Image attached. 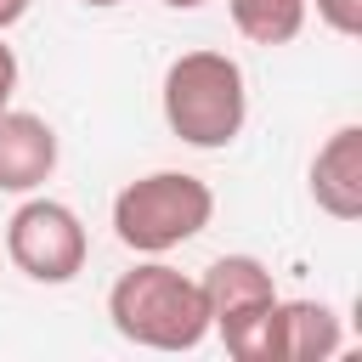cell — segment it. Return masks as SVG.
Listing matches in <instances>:
<instances>
[{"label": "cell", "mask_w": 362, "mask_h": 362, "mask_svg": "<svg viewBox=\"0 0 362 362\" xmlns=\"http://www.w3.org/2000/svg\"><path fill=\"white\" fill-rule=\"evenodd\" d=\"M107 322L141 351H198L209 339V305L198 277L175 272L164 255H141L107 288Z\"/></svg>", "instance_id": "6da1fadb"}, {"label": "cell", "mask_w": 362, "mask_h": 362, "mask_svg": "<svg viewBox=\"0 0 362 362\" xmlns=\"http://www.w3.org/2000/svg\"><path fill=\"white\" fill-rule=\"evenodd\" d=\"M158 107H164V124L170 136H181L187 147L198 153H221L243 136L249 124V79H243V62L226 57V51H181L170 68H164V85H158Z\"/></svg>", "instance_id": "7a4b0ae2"}, {"label": "cell", "mask_w": 362, "mask_h": 362, "mask_svg": "<svg viewBox=\"0 0 362 362\" xmlns=\"http://www.w3.org/2000/svg\"><path fill=\"white\" fill-rule=\"evenodd\" d=\"M215 221V192L192 170H147L113 192V238L130 255H170Z\"/></svg>", "instance_id": "3957f363"}, {"label": "cell", "mask_w": 362, "mask_h": 362, "mask_svg": "<svg viewBox=\"0 0 362 362\" xmlns=\"http://www.w3.org/2000/svg\"><path fill=\"white\" fill-rule=\"evenodd\" d=\"M198 288L209 305V334H221L226 356L272 362V305H277L272 266L255 255H221L204 266Z\"/></svg>", "instance_id": "277c9868"}, {"label": "cell", "mask_w": 362, "mask_h": 362, "mask_svg": "<svg viewBox=\"0 0 362 362\" xmlns=\"http://www.w3.org/2000/svg\"><path fill=\"white\" fill-rule=\"evenodd\" d=\"M6 260L28 277V283H74L90 260V232L79 221L74 204L62 198H34L23 192V204L6 221Z\"/></svg>", "instance_id": "5b68a950"}, {"label": "cell", "mask_w": 362, "mask_h": 362, "mask_svg": "<svg viewBox=\"0 0 362 362\" xmlns=\"http://www.w3.org/2000/svg\"><path fill=\"white\" fill-rule=\"evenodd\" d=\"M62 141L51 130V119L28 113V107H6L0 113V192H40L57 175Z\"/></svg>", "instance_id": "8992f818"}, {"label": "cell", "mask_w": 362, "mask_h": 362, "mask_svg": "<svg viewBox=\"0 0 362 362\" xmlns=\"http://www.w3.org/2000/svg\"><path fill=\"white\" fill-rule=\"evenodd\" d=\"M311 198L328 221H362V124H339L317 147Z\"/></svg>", "instance_id": "52a82bcc"}, {"label": "cell", "mask_w": 362, "mask_h": 362, "mask_svg": "<svg viewBox=\"0 0 362 362\" xmlns=\"http://www.w3.org/2000/svg\"><path fill=\"white\" fill-rule=\"evenodd\" d=\"M345 345L339 311L322 300H283L272 305V362H328Z\"/></svg>", "instance_id": "ba28073f"}, {"label": "cell", "mask_w": 362, "mask_h": 362, "mask_svg": "<svg viewBox=\"0 0 362 362\" xmlns=\"http://www.w3.org/2000/svg\"><path fill=\"white\" fill-rule=\"evenodd\" d=\"M226 11L249 45H288L305 28L311 0H226Z\"/></svg>", "instance_id": "9c48e42d"}, {"label": "cell", "mask_w": 362, "mask_h": 362, "mask_svg": "<svg viewBox=\"0 0 362 362\" xmlns=\"http://www.w3.org/2000/svg\"><path fill=\"white\" fill-rule=\"evenodd\" d=\"M317 6V23L339 40H356L362 34V0H311Z\"/></svg>", "instance_id": "30bf717a"}, {"label": "cell", "mask_w": 362, "mask_h": 362, "mask_svg": "<svg viewBox=\"0 0 362 362\" xmlns=\"http://www.w3.org/2000/svg\"><path fill=\"white\" fill-rule=\"evenodd\" d=\"M17 74H23V68H17V51H11L6 34H0V113H6L11 96H17Z\"/></svg>", "instance_id": "8fae6325"}, {"label": "cell", "mask_w": 362, "mask_h": 362, "mask_svg": "<svg viewBox=\"0 0 362 362\" xmlns=\"http://www.w3.org/2000/svg\"><path fill=\"white\" fill-rule=\"evenodd\" d=\"M28 6H34V0H0V34H6V28H17V23L28 17Z\"/></svg>", "instance_id": "7c38bea8"}, {"label": "cell", "mask_w": 362, "mask_h": 362, "mask_svg": "<svg viewBox=\"0 0 362 362\" xmlns=\"http://www.w3.org/2000/svg\"><path fill=\"white\" fill-rule=\"evenodd\" d=\"M170 11H198V6H209V0H164Z\"/></svg>", "instance_id": "4fadbf2b"}, {"label": "cell", "mask_w": 362, "mask_h": 362, "mask_svg": "<svg viewBox=\"0 0 362 362\" xmlns=\"http://www.w3.org/2000/svg\"><path fill=\"white\" fill-rule=\"evenodd\" d=\"M79 6H90V11H107V6H119V0H79Z\"/></svg>", "instance_id": "5bb4252c"}]
</instances>
